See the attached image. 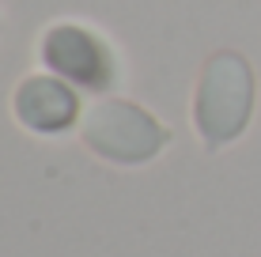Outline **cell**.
<instances>
[{
    "instance_id": "1",
    "label": "cell",
    "mask_w": 261,
    "mask_h": 257,
    "mask_svg": "<svg viewBox=\"0 0 261 257\" xmlns=\"http://www.w3.org/2000/svg\"><path fill=\"white\" fill-rule=\"evenodd\" d=\"M250 95H254L250 68L239 57L227 53V57H216L208 65L201 91H197V106H193L197 129L204 132L208 144H227L242 132L250 118Z\"/></svg>"
},
{
    "instance_id": "2",
    "label": "cell",
    "mask_w": 261,
    "mask_h": 257,
    "mask_svg": "<svg viewBox=\"0 0 261 257\" xmlns=\"http://www.w3.org/2000/svg\"><path fill=\"white\" fill-rule=\"evenodd\" d=\"M84 140L114 163H144L167 144V132L129 102H98L84 121Z\"/></svg>"
},
{
    "instance_id": "3",
    "label": "cell",
    "mask_w": 261,
    "mask_h": 257,
    "mask_svg": "<svg viewBox=\"0 0 261 257\" xmlns=\"http://www.w3.org/2000/svg\"><path fill=\"white\" fill-rule=\"evenodd\" d=\"M42 57L57 76H65L68 83L84 87V91H106L114 79L110 49L84 26H72V23L53 26L42 42Z\"/></svg>"
},
{
    "instance_id": "4",
    "label": "cell",
    "mask_w": 261,
    "mask_h": 257,
    "mask_svg": "<svg viewBox=\"0 0 261 257\" xmlns=\"http://www.w3.org/2000/svg\"><path fill=\"white\" fill-rule=\"evenodd\" d=\"M15 113L34 132H65L76 121V95L61 79L31 76L15 91Z\"/></svg>"
}]
</instances>
